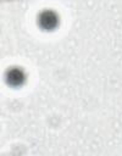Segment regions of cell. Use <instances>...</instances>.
I'll return each instance as SVG.
<instances>
[{
    "label": "cell",
    "instance_id": "obj_1",
    "mask_svg": "<svg viewBox=\"0 0 122 156\" xmlns=\"http://www.w3.org/2000/svg\"><path fill=\"white\" fill-rule=\"evenodd\" d=\"M39 23L46 29H51L56 24V15L52 11H44L39 16Z\"/></svg>",
    "mask_w": 122,
    "mask_h": 156
},
{
    "label": "cell",
    "instance_id": "obj_2",
    "mask_svg": "<svg viewBox=\"0 0 122 156\" xmlns=\"http://www.w3.org/2000/svg\"><path fill=\"white\" fill-rule=\"evenodd\" d=\"M23 78H24L23 72H22L21 69H18V68H11V69H9L7 73H6V79H7V82H9L10 84H12V85H18V84H21V83L23 82Z\"/></svg>",
    "mask_w": 122,
    "mask_h": 156
}]
</instances>
